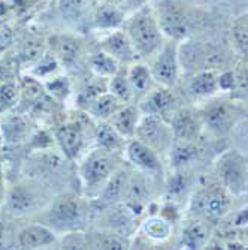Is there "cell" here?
<instances>
[{"label":"cell","instance_id":"obj_1","mask_svg":"<svg viewBox=\"0 0 248 250\" xmlns=\"http://www.w3.org/2000/svg\"><path fill=\"white\" fill-rule=\"evenodd\" d=\"M129 38L138 56L147 57L160 51L163 45V32L157 18L150 11H141L129 22Z\"/></svg>","mask_w":248,"mask_h":250},{"label":"cell","instance_id":"obj_2","mask_svg":"<svg viewBox=\"0 0 248 250\" xmlns=\"http://www.w3.org/2000/svg\"><path fill=\"white\" fill-rule=\"evenodd\" d=\"M229 190L220 186H210L196 193L193 208L205 220H218L226 216L230 208Z\"/></svg>","mask_w":248,"mask_h":250},{"label":"cell","instance_id":"obj_3","mask_svg":"<svg viewBox=\"0 0 248 250\" xmlns=\"http://www.w3.org/2000/svg\"><path fill=\"white\" fill-rule=\"evenodd\" d=\"M217 172L224 188L238 195L247 186V165L244 157L238 151H228L220 157L217 164Z\"/></svg>","mask_w":248,"mask_h":250},{"label":"cell","instance_id":"obj_4","mask_svg":"<svg viewBox=\"0 0 248 250\" xmlns=\"http://www.w3.org/2000/svg\"><path fill=\"white\" fill-rule=\"evenodd\" d=\"M157 22L160 30L173 41L186 39L190 33V20L184 11L171 0H165L159 5Z\"/></svg>","mask_w":248,"mask_h":250},{"label":"cell","instance_id":"obj_5","mask_svg":"<svg viewBox=\"0 0 248 250\" xmlns=\"http://www.w3.org/2000/svg\"><path fill=\"white\" fill-rule=\"evenodd\" d=\"M81 206L78 198L63 195L57 198L48 211V222L57 229H74L81 223Z\"/></svg>","mask_w":248,"mask_h":250},{"label":"cell","instance_id":"obj_6","mask_svg":"<svg viewBox=\"0 0 248 250\" xmlns=\"http://www.w3.org/2000/svg\"><path fill=\"white\" fill-rule=\"evenodd\" d=\"M179 72V60H178V47L175 43H166L157 56L153 67L151 75L163 87H172L178 80Z\"/></svg>","mask_w":248,"mask_h":250},{"label":"cell","instance_id":"obj_7","mask_svg":"<svg viewBox=\"0 0 248 250\" xmlns=\"http://www.w3.org/2000/svg\"><path fill=\"white\" fill-rule=\"evenodd\" d=\"M236 122V112L233 106L226 102H214L208 105L202 114V123H204L212 133L226 135L232 130Z\"/></svg>","mask_w":248,"mask_h":250},{"label":"cell","instance_id":"obj_8","mask_svg":"<svg viewBox=\"0 0 248 250\" xmlns=\"http://www.w3.org/2000/svg\"><path fill=\"white\" fill-rule=\"evenodd\" d=\"M136 135L139 141L145 143L151 148H165L171 144V132L160 116H145V119L136 126Z\"/></svg>","mask_w":248,"mask_h":250},{"label":"cell","instance_id":"obj_9","mask_svg":"<svg viewBox=\"0 0 248 250\" xmlns=\"http://www.w3.org/2000/svg\"><path fill=\"white\" fill-rule=\"evenodd\" d=\"M112 168H114V164H112L109 156L103 153H95L81 167V178L90 188L99 186L111 177Z\"/></svg>","mask_w":248,"mask_h":250},{"label":"cell","instance_id":"obj_10","mask_svg":"<svg viewBox=\"0 0 248 250\" xmlns=\"http://www.w3.org/2000/svg\"><path fill=\"white\" fill-rule=\"evenodd\" d=\"M200 123L191 111L181 109L175 114L171 129L178 141H194L200 132Z\"/></svg>","mask_w":248,"mask_h":250},{"label":"cell","instance_id":"obj_11","mask_svg":"<svg viewBox=\"0 0 248 250\" xmlns=\"http://www.w3.org/2000/svg\"><path fill=\"white\" fill-rule=\"evenodd\" d=\"M56 241V234L43 225H30L18 234V243L22 249H39Z\"/></svg>","mask_w":248,"mask_h":250},{"label":"cell","instance_id":"obj_12","mask_svg":"<svg viewBox=\"0 0 248 250\" xmlns=\"http://www.w3.org/2000/svg\"><path fill=\"white\" fill-rule=\"evenodd\" d=\"M103 51L112 56L115 60L120 62H133L136 59V51L130 41V38L124 33H112L109 38L103 41Z\"/></svg>","mask_w":248,"mask_h":250},{"label":"cell","instance_id":"obj_13","mask_svg":"<svg viewBox=\"0 0 248 250\" xmlns=\"http://www.w3.org/2000/svg\"><path fill=\"white\" fill-rule=\"evenodd\" d=\"M130 161L138 165L139 168H144L147 171H159L160 169V161L157 156L155 150L147 146L142 141H133L129 144L127 148Z\"/></svg>","mask_w":248,"mask_h":250},{"label":"cell","instance_id":"obj_14","mask_svg":"<svg viewBox=\"0 0 248 250\" xmlns=\"http://www.w3.org/2000/svg\"><path fill=\"white\" fill-rule=\"evenodd\" d=\"M210 241V226L204 220L189 222L181 234V243L186 249H202Z\"/></svg>","mask_w":248,"mask_h":250},{"label":"cell","instance_id":"obj_15","mask_svg":"<svg viewBox=\"0 0 248 250\" xmlns=\"http://www.w3.org/2000/svg\"><path fill=\"white\" fill-rule=\"evenodd\" d=\"M190 93L196 98H208L220 90L218 75L215 71H199L194 72L189 84Z\"/></svg>","mask_w":248,"mask_h":250},{"label":"cell","instance_id":"obj_16","mask_svg":"<svg viewBox=\"0 0 248 250\" xmlns=\"http://www.w3.org/2000/svg\"><path fill=\"white\" fill-rule=\"evenodd\" d=\"M175 104V96L169 92L168 87L154 90L151 95L141 105V111L145 116H160L163 112L169 111Z\"/></svg>","mask_w":248,"mask_h":250},{"label":"cell","instance_id":"obj_17","mask_svg":"<svg viewBox=\"0 0 248 250\" xmlns=\"http://www.w3.org/2000/svg\"><path fill=\"white\" fill-rule=\"evenodd\" d=\"M56 138L67 157H75L82 147V132L76 125H66L56 133Z\"/></svg>","mask_w":248,"mask_h":250},{"label":"cell","instance_id":"obj_18","mask_svg":"<svg viewBox=\"0 0 248 250\" xmlns=\"http://www.w3.org/2000/svg\"><path fill=\"white\" fill-rule=\"evenodd\" d=\"M124 195L127 199V207L133 213H141L150 195L147 181L142 177H133L130 181H127Z\"/></svg>","mask_w":248,"mask_h":250},{"label":"cell","instance_id":"obj_19","mask_svg":"<svg viewBox=\"0 0 248 250\" xmlns=\"http://www.w3.org/2000/svg\"><path fill=\"white\" fill-rule=\"evenodd\" d=\"M35 206L36 195L32 189H27L26 186H15L8 195V207L17 216L32 211Z\"/></svg>","mask_w":248,"mask_h":250},{"label":"cell","instance_id":"obj_20","mask_svg":"<svg viewBox=\"0 0 248 250\" xmlns=\"http://www.w3.org/2000/svg\"><path fill=\"white\" fill-rule=\"evenodd\" d=\"M51 42L54 53L64 63H74L81 54V42L72 36H54Z\"/></svg>","mask_w":248,"mask_h":250},{"label":"cell","instance_id":"obj_21","mask_svg":"<svg viewBox=\"0 0 248 250\" xmlns=\"http://www.w3.org/2000/svg\"><path fill=\"white\" fill-rule=\"evenodd\" d=\"M112 126L117 129L120 135H133L138 126V111L134 108H124L121 111H117L114 119H112Z\"/></svg>","mask_w":248,"mask_h":250},{"label":"cell","instance_id":"obj_22","mask_svg":"<svg viewBox=\"0 0 248 250\" xmlns=\"http://www.w3.org/2000/svg\"><path fill=\"white\" fill-rule=\"evenodd\" d=\"M199 150L193 141H178L171 151V162L175 168L191 164L197 157Z\"/></svg>","mask_w":248,"mask_h":250},{"label":"cell","instance_id":"obj_23","mask_svg":"<svg viewBox=\"0 0 248 250\" xmlns=\"http://www.w3.org/2000/svg\"><path fill=\"white\" fill-rule=\"evenodd\" d=\"M127 78H129V83L132 85L133 93L144 95V93L148 92L150 87H151L153 75H151V71H148L145 66L136 64V66H133L130 69Z\"/></svg>","mask_w":248,"mask_h":250},{"label":"cell","instance_id":"obj_24","mask_svg":"<svg viewBox=\"0 0 248 250\" xmlns=\"http://www.w3.org/2000/svg\"><path fill=\"white\" fill-rule=\"evenodd\" d=\"M123 20V14L121 11L112 3H106L103 6H100L96 11L95 15V22L97 27H103V29H111V27H117Z\"/></svg>","mask_w":248,"mask_h":250},{"label":"cell","instance_id":"obj_25","mask_svg":"<svg viewBox=\"0 0 248 250\" xmlns=\"http://www.w3.org/2000/svg\"><path fill=\"white\" fill-rule=\"evenodd\" d=\"M118 98L114 95H100L92 105H90V109L92 112L99 117V119H106L114 116L115 112L118 111Z\"/></svg>","mask_w":248,"mask_h":250},{"label":"cell","instance_id":"obj_26","mask_svg":"<svg viewBox=\"0 0 248 250\" xmlns=\"http://www.w3.org/2000/svg\"><path fill=\"white\" fill-rule=\"evenodd\" d=\"M144 231L150 238L154 240H166L171 235V223L162 217H151L145 222Z\"/></svg>","mask_w":248,"mask_h":250},{"label":"cell","instance_id":"obj_27","mask_svg":"<svg viewBox=\"0 0 248 250\" xmlns=\"http://www.w3.org/2000/svg\"><path fill=\"white\" fill-rule=\"evenodd\" d=\"M90 6V0H60L58 9L67 20L81 18Z\"/></svg>","mask_w":248,"mask_h":250},{"label":"cell","instance_id":"obj_28","mask_svg":"<svg viewBox=\"0 0 248 250\" xmlns=\"http://www.w3.org/2000/svg\"><path fill=\"white\" fill-rule=\"evenodd\" d=\"M126 186H127V180H126L124 172H117L114 175H111L109 183L103 190V199L105 201L118 199L120 196H123V193L126 190Z\"/></svg>","mask_w":248,"mask_h":250},{"label":"cell","instance_id":"obj_29","mask_svg":"<svg viewBox=\"0 0 248 250\" xmlns=\"http://www.w3.org/2000/svg\"><path fill=\"white\" fill-rule=\"evenodd\" d=\"M92 67L100 75H114L118 69V63L108 53H99L93 56Z\"/></svg>","mask_w":248,"mask_h":250},{"label":"cell","instance_id":"obj_30","mask_svg":"<svg viewBox=\"0 0 248 250\" xmlns=\"http://www.w3.org/2000/svg\"><path fill=\"white\" fill-rule=\"evenodd\" d=\"M97 143L105 148H115L120 146V133L111 125H100L97 127Z\"/></svg>","mask_w":248,"mask_h":250},{"label":"cell","instance_id":"obj_31","mask_svg":"<svg viewBox=\"0 0 248 250\" xmlns=\"http://www.w3.org/2000/svg\"><path fill=\"white\" fill-rule=\"evenodd\" d=\"M111 93L121 101H129L133 95L129 78L124 75H115L111 80Z\"/></svg>","mask_w":248,"mask_h":250},{"label":"cell","instance_id":"obj_32","mask_svg":"<svg viewBox=\"0 0 248 250\" xmlns=\"http://www.w3.org/2000/svg\"><path fill=\"white\" fill-rule=\"evenodd\" d=\"M230 92H233V96L238 99H248V69L235 74V83Z\"/></svg>","mask_w":248,"mask_h":250},{"label":"cell","instance_id":"obj_33","mask_svg":"<svg viewBox=\"0 0 248 250\" xmlns=\"http://www.w3.org/2000/svg\"><path fill=\"white\" fill-rule=\"evenodd\" d=\"M235 42L239 47V50L248 56V20H242L233 29Z\"/></svg>","mask_w":248,"mask_h":250},{"label":"cell","instance_id":"obj_34","mask_svg":"<svg viewBox=\"0 0 248 250\" xmlns=\"http://www.w3.org/2000/svg\"><path fill=\"white\" fill-rule=\"evenodd\" d=\"M3 132L6 133L9 141H19L26 135L27 129L21 119H14L9 123H6V126H3Z\"/></svg>","mask_w":248,"mask_h":250},{"label":"cell","instance_id":"obj_35","mask_svg":"<svg viewBox=\"0 0 248 250\" xmlns=\"http://www.w3.org/2000/svg\"><path fill=\"white\" fill-rule=\"evenodd\" d=\"M18 101V88L14 84L0 85V106L11 108Z\"/></svg>","mask_w":248,"mask_h":250},{"label":"cell","instance_id":"obj_36","mask_svg":"<svg viewBox=\"0 0 248 250\" xmlns=\"http://www.w3.org/2000/svg\"><path fill=\"white\" fill-rule=\"evenodd\" d=\"M92 246L97 249H124L126 243L112 235H96Z\"/></svg>","mask_w":248,"mask_h":250},{"label":"cell","instance_id":"obj_37","mask_svg":"<svg viewBox=\"0 0 248 250\" xmlns=\"http://www.w3.org/2000/svg\"><path fill=\"white\" fill-rule=\"evenodd\" d=\"M103 92V87L102 85H97V84H93V85H88L84 92L81 93L79 96V104L84 105V106H90L92 105Z\"/></svg>","mask_w":248,"mask_h":250},{"label":"cell","instance_id":"obj_38","mask_svg":"<svg viewBox=\"0 0 248 250\" xmlns=\"http://www.w3.org/2000/svg\"><path fill=\"white\" fill-rule=\"evenodd\" d=\"M40 54H42V47L39 45V42H29L26 43L24 50H22V59L29 62L39 59Z\"/></svg>","mask_w":248,"mask_h":250},{"label":"cell","instance_id":"obj_39","mask_svg":"<svg viewBox=\"0 0 248 250\" xmlns=\"http://www.w3.org/2000/svg\"><path fill=\"white\" fill-rule=\"evenodd\" d=\"M22 90H24V95L29 99H36L40 95V85L35 81V80H24V84H22Z\"/></svg>","mask_w":248,"mask_h":250},{"label":"cell","instance_id":"obj_40","mask_svg":"<svg viewBox=\"0 0 248 250\" xmlns=\"http://www.w3.org/2000/svg\"><path fill=\"white\" fill-rule=\"evenodd\" d=\"M39 69H36L35 72L38 75H45V74H48V72H53L56 67H57V60L54 57H43L39 63Z\"/></svg>","mask_w":248,"mask_h":250},{"label":"cell","instance_id":"obj_41","mask_svg":"<svg viewBox=\"0 0 248 250\" xmlns=\"http://www.w3.org/2000/svg\"><path fill=\"white\" fill-rule=\"evenodd\" d=\"M187 188V181H186V177L183 175H176L171 180V185H169V193L172 195H179L183 193Z\"/></svg>","mask_w":248,"mask_h":250},{"label":"cell","instance_id":"obj_42","mask_svg":"<svg viewBox=\"0 0 248 250\" xmlns=\"http://www.w3.org/2000/svg\"><path fill=\"white\" fill-rule=\"evenodd\" d=\"M14 33L8 26H0V53L5 51L12 43Z\"/></svg>","mask_w":248,"mask_h":250},{"label":"cell","instance_id":"obj_43","mask_svg":"<svg viewBox=\"0 0 248 250\" xmlns=\"http://www.w3.org/2000/svg\"><path fill=\"white\" fill-rule=\"evenodd\" d=\"M50 90H51V93L54 92V95L61 93V96H66L67 95V84L63 80H58V81H54L50 85Z\"/></svg>","mask_w":248,"mask_h":250},{"label":"cell","instance_id":"obj_44","mask_svg":"<svg viewBox=\"0 0 248 250\" xmlns=\"http://www.w3.org/2000/svg\"><path fill=\"white\" fill-rule=\"evenodd\" d=\"M126 2L130 5V6H139V5H142L145 0H126Z\"/></svg>","mask_w":248,"mask_h":250},{"label":"cell","instance_id":"obj_45","mask_svg":"<svg viewBox=\"0 0 248 250\" xmlns=\"http://www.w3.org/2000/svg\"><path fill=\"white\" fill-rule=\"evenodd\" d=\"M5 231L2 229V226H0V249H2L3 247V244H5Z\"/></svg>","mask_w":248,"mask_h":250},{"label":"cell","instance_id":"obj_46","mask_svg":"<svg viewBox=\"0 0 248 250\" xmlns=\"http://www.w3.org/2000/svg\"><path fill=\"white\" fill-rule=\"evenodd\" d=\"M106 3H112V5H117V3H123L126 0H105Z\"/></svg>","mask_w":248,"mask_h":250},{"label":"cell","instance_id":"obj_47","mask_svg":"<svg viewBox=\"0 0 248 250\" xmlns=\"http://www.w3.org/2000/svg\"><path fill=\"white\" fill-rule=\"evenodd\" d=\"M2 201H3V185L0 181V204H2Z\"/></svg>","mask_w":248,"mask_h":250}]
</instances>
